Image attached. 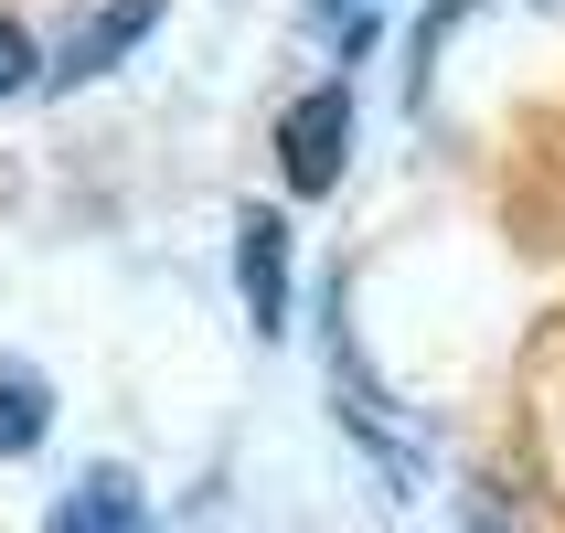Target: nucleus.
<instances>
[{
    "label": "nucleus",
    "mask_w": 565,
    "mask_h": 533,
    "mask_svg": "<svg viewBox=\"0 0 565 533\" xmlns=\"http://www.w3.org/2000/svg\"><path fill=\"white\" fill-rule=\"evenodd\" d=\"M331 406H342V438L374 459V480L395 491V502H416V480H427V438H416L406 416H395V395L352 363V331H331Z\"/></svg>",
    "instance_id": "nucleus-1"
},
{
    "label": "nucleus",
    "mask_w": 565,
    "mask_h": 533,
    "mask_svg": "<svg viewBox=\"0 0 565 533\" xmlns=\"http://www.w3.org/2000/svg\"><path fill=\"white\" fill-rule=\"evenodd\" d=\"M459 523H470V533H512V512H502V491H491V480H470V502H459Z\"/></svg>",
    "instance_id": "nucleus-8"
},
{
    "label": "nucleus",
    "mask_w": 565,
    "mask_h": 533,
    "mask_svg": "<svg viewBox=\"0 0 565 533\" xmlns=\"http://www.w3.org/2000/svg\"><path fill=\"white\" fill-rule=\"evenodd\" d=\"M32 75H43V43H32V32L11 22V11H0V96H22Z\"/></svg>",
    "instance_id": "nucleus-7"
},
{
    "label": "nucleus",
    "mask_w": 565,
    "mask_h": 533,
    "mask_svg": "<svg viewBox=\"0 0 565 533\" xmlns=\"http://www.w3.org/2000/svg\"><path fill=\"white\" fill-rule=\"evenodd\" d=\"M43 533H139V480H128V470H86L54 502V523H43Z\"/></svg>",
    "instance_id": "nucleus-5"
},
{
    "label": "nucleus",
    "mask_w": 565,
    "mask_h": 533,
    "mask_svg": "<svg viewBox=\"0 0 565 533\" xmlns=\"http://www.w3.org/2000/svg\"><path fill=\"white\" fill-rule=\"evenodd\" d=\"M43 427H54V384L32 374V363H11V352H0V459H32V448H43Z\"/></svg>",
    "instance_id": "nucleus-6"
},
{
    "label": "nucleus",
    "mask_w": 565,
    "mask_h": 533,
    "mask_svg": "<svg viewBox=\"0 0 565 533\" xmlns=\"http://www.w3.org/2000/svg\"><path fill=\"white\" fill-rule=\"evenodd\" d=\"M150 22H160V0H118V11H96V22L75 32V43H64L54 86H96V75H107V64H118V54H128V43H139Z\"/></svg>",
    "instance_id": "nucleus-4"
},
{
    "label": "nucleus",
    "mask_w": 565,
    "mask_h": 533,
    "mask_svg": "<svg viewBox=\"0 0 565 533\" xmlns=\"http://www.w3.org/2000/svg\"><path fill=\"white\" fill-rule=\"evenodd\" d=\"M235 288H246V320L278 342L288 331V224H278V203L235 214Z\"/></svg>",
    "instance_id": "nucleus-3"
},
{
    "label": "nucleus",
    "mask_w": 565,
    "mask_h": 533,
    "mask_svg": "<svg viewBox=\"0 0 565 533\" xmlns=\"http://www.w3.org/2000/svg\"><path fill=\"white\" fill-rule=\"evenodd\" d=\"M342 139H352V86H310V96L278 118L288 192H331V182H342Z\"/></svg>",
    "instance_id": "nucleus-2"
}]
</instances>
